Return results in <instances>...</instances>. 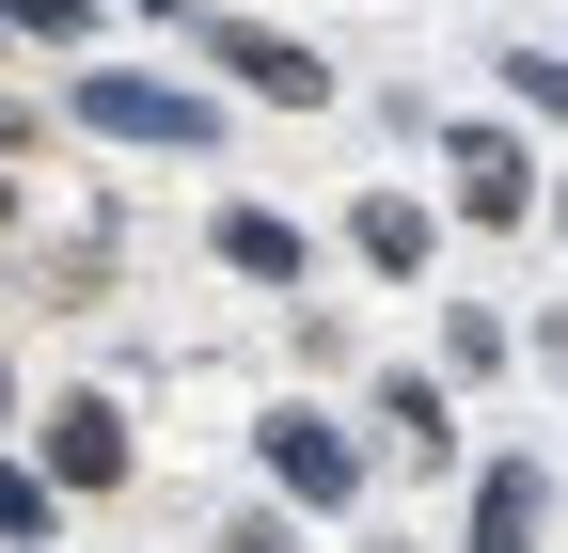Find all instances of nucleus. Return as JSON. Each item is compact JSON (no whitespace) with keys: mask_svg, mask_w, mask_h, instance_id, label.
Wrapping results in <instances>:
<instances>
[{"mask_svg":"<svg viewBox=\"0 0 568 553\" xmlns=\"http://www.w3.org/2000/svg\"><path fill=\"white\" fill-rule=\"evenodd\" d=\"M48 491H126V411L111 395H48Z\"/></svg>","mask_w":568,"mask_h":553,"instance_id":"20e7f679","label":"nucleus"},{"mask_svg":"<svg viewBox=\"0 0 568 553\" xmlns=\"http://www.w3.org/2000/svg\"><path fill=\"white\" fill-rule=\"evenodd\" d=\"M0 428H17V364H0Z\"/></svg>","mask_w":568,"mask_h":553,"instance_id":"4468645a","label":"nucleus"},{"mask_svg":"<svg viewBox=\"0 0 568 553\" xmlns=\"http://www.w3.org/2000/svg\"><path fill=\"white\" fill-rule=\"evenodd\" d=\"M222 553H301V522H284V506H237V522H222Z\"/></svg>","mask_w":568,"mask_h":553,"instance_id":"ddd939ff","label":"nucleus"},{"mask_svg":"<svg viewBox=\"0 0 568 553\" xmlns=\"http://www.w3.org/2000/svg\"><path fill=\"white\" fill-rule=\"evenodd\" d=\"M63 111H80L95 143H174V159H190V143H222V111H205L190 80H142V63H95Z\"/></svg>","mask_w":568,"mask_h":553,"instance_id":"f257e3e1","label":"nucleus"},{"mask_svg":"<svg viewBox=\"0 0 568 553\" xmlns=\"http://www.w3.org/2000/svg\"><path fill=\"white\" fill-rule=\"evenodd\" d=\"M506 95H521V111H552V127H568V63H552V48H506Z\"/></svg>","mask_w":568,"mask_h":553,"instance_id":"f8f14e48","label":"nucleus"},{"mask_svg":"<svg viewBox=\"0 0 568 553\" xmlns=\"http://www.w3.org/2000/svg\"><path fill=\"white\" fill-rule=\"evenodd\" d=\"M552 238H568V190H552Z\"/></svg>","mask_w":568,"mask_h":553,"instance_id":"2eb2a0df","label":"nucleus"},{"mask_svg":"<svg viewBox=\"0 0 568 553\" xmlns=\"http://www.w3.org/2000/svg\"><path fill=\"white\" fill-rule=\"evenodd\" d=\"M190 32L222 48V80H237V95H268V111H332V63H316L301 32H253V17H205V0H190Z\"/></svg>","mask_w":568,"mask_h":553,"instance_id":"f03ea898","label":"nucleus"},{"mask_svg":"<svg viewBox=\"0 0 568 553\" xmlns=\"http://www.w3.org/2000/svg\"><path fill=\"white\" fill-rule=\"evenodd\" d=\"M379 411H395V443H426V459L458 443V411H443V380H379Z\"/></svg>","mask_w":568,"mask_h":553,"instance_id":"9d476101","label":"nucleus"},{"mask_svg":"<svg viewBox=\"0 0 568 553\" xmlns=\"http://www.w3.org/2000/svg\"><path fill=\"white\" fill-rule=\"evenodd\" d=\"M268 474H284L301 506H347V491H364V459H347V428H332V411H301V395L268 411Z\"/></svg>","mask_w":568,"mask_h":553,"instance_id":"7ed1b4c3","label":"nucleus"},{"mask_svg":"<svg viewBox=\"0 0 568 553\" xmlns=\"http://www.w3.org/2000/svg\"><path fill=\"white\" fill-rule=\"evenodd\" d=\"M347 238H364V269H395V285H410V269H426V238H443V222H426L410 190H379V205H364Z\"/></svg>","mask_w":568,"mask_h":553,"instance_id":"6e6552de","label":"nucleus"},{"mask_svg":"<svg viewBox=\"0 0 568 553\" xmlns=\"http://www.w3.org/2000/svg\"><path fill=\"white\" fill-rule=\"evenodd\" d=\"M0 48H95V0H0Z\"/></svg>","mask_w":568,"mask_h":553,"instance_id":"1a4fd4ad","label":"nucleus"},{"mask_svg":"<svg viewBox=\"0 0 568 553\" xmlns=\"http://www.w3.org/2000/svg\"><path fill=\"white\" fill-rule=\"evenodd\" d=\"M48 506H63L48 474H17V459H0V553H48Z\"/></svg>","mask_w":568,"mask_h":553,"instance_id":"9b49d317","label":"nucleus"},{"mask_svg":"<svg viewBox=\"0 0 568 553\" xmlns=\"http://www.w3.org/2000/svg\"><path fill=\"white\" fill-rule=\"evenodd\" d=\"M537 522H552V474L537 459H489L474 474V553H537Z\"/></svg>","mask_w":568,"mask_h":553,"instance_id":"423d86ee","label":"nucleus"},{"mask_svg":"<svg viewBox=\"0 0 568 553\" xmlns=\"http://www.w3.org/2000/svg\"><path fill=\"white\" fill-rule=\"evenodd\" d=\"M443 174H458V205H474V222H521V205H537L521 143H506V127H489V111H458V127H443Z\"/></svg>","mask_w":568,"mask_h":553,"instance_id":"39448f33","label":"nucleus"},{"mask_svg":"<svg viewBox=\"0 0 568 553\" xmlns=\"http://www.w3.org/2000/svg\"><path fill=\"white\" fill-rule=\"evenodd\" d=\"M222 269H253V285H301V222H284V205H222Z\"/></svg>","mask_w":568,"mask_h":553,"instance_id":"0eeeda50","label":"nucleus"}]
</instances>
